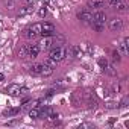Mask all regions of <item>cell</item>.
Returning a JSON list of instances; mask_svg holds the SVG:
<instances>
[{
    "label": "cell",
    "instance_id": "cell-24",
    "mask_svg": "<svg viewBox=\"0 0 129 129\" xmlns=\"http://www.w3.org/2000/svg\"><path fill=\"white\" fill-rule=\"evenodd\" d=\"M46 14H47V6L44 5V6H41V8H40V11H38V15L43 18V17H46Z\"/></svg>",
    "mask_w": 129,
    "mask_h": 129
},
{
    "label": "cell",
    "instance_id": "cell-1",
    "mask_svg": "<svg viewBox=\"0 0 129 129\" xmlns=\"http://www.w3.org/2000/svg\"><path fill=\"white\" fill-rule=\"evenodd\" d=\"M105 23H106V15H105V12H103L102 9L96 11V12L93 14V18H91V21H90L91 27H93L94 30H97V32H102V30H103V27H105Z\"/></svg>",
    "mask_w": 129,
    "mask_h": 129
},
{
    "label": "cell",
    "instance_id": "cell-30",
    "mask_svg": "<svg viewBox=\"0 0 129 129\" xmlns=\"http://www.w3.org/2000/svg\"><path fill=\"white\" fill-rule=\"evenodd\" d=\"M27 2H29V3H34V2H35V0H27Z\"/></svg>",
    "mask_w": 129,
    "mask_h": 129
},
{
    "label": "cell",
    "instance_id": "cell-29",
    "mask_svg": "<svg viewBox=\"0 0 129 129\" xmlns=\"http://www.w3.org/2000/svg\"><path fill=\"white\" fill-rule=\"evenodd\" d=\"M3 79H5V76H3V75H2V73H0V82H2V81H3Z\"/></svg>",
    "mask_w": 129,
    "mask_h": 129
},
{
    "label": "cell",
    "instance_id": "cell-11",
    "mask_svg": "<svg viewBox=\"0 0 129 129\" xmlns=\"http://www.w3.org/2000/svg\"><path fill=\"white\" fill-rule=\"evenodd\" d=\"M41 46V49H50L52 47V37H44V40H41V43H40Z\"/></svg>",
    "mask_w": 129,
    "mask_h": 129
},
{
    "label": "cell",
    "instance_id": "cell-17",
    "mask_svg": "<svg viewBox=\"0 0 129 129\" xmlns=\"http://www.w3.org/2000/svg\"><path fill=\"white\" fill-rule=\"evenodd\" d=\"M32 11H34V6H30V5H29V6H24V8L20 11V14H18V15H20V17H23V15H27V14H30Z\"/></svg>",
    "mask_w": 129,
    "mask_h": 129
},
{
    "label": "cell",
    "instance_id": "cell-12",
    "mask_svg": "<svg viewBox=\"0 0 129 129\" xmlns=\"http://www.w3.org/2000/svg\"><path fill=\"white\" fill-rule=\"evenodd\" d=\"M52 73H53V67H50V66H47V64H44V62H43L41 75H43V76H50Z\"/></svg>",
    "mask_w": 129,
    "mask_h": 129
},
{
    "label": "cell",
    "instance_id": "cell-3",
    "mask_svg": "<svg viewBox=\"0 0 129 129\" xmlns=\"http://www.w3.org/2000/svg\"><path fill=\"white\" fill-rule=\"evenodd\" d=\"M55 26L52 23H41V35L43 37H52L55 35Z\"/></svg>",
    "mask_w": 129,
    "mask_h": 129
},
{
    "label": "cell",
    "instance_id": "cell-15",
    "mask_svg": "<svg viewBox=\"0 0 129 129\" xmlns=\"http://www.w3.org/2000/svg\"><path fill=\"white\" fill-rule=\"evenodd\" d=\"M41 69H43V64H34L30 67V73L32 75H41Z\"/></svg>",
    "mask_w": 129,
    "mask_h": 129
},
{
    "label": "cell",
    "instance_id": "cell-22",
    "mask_svg": "<svg viewBox=\"0 0 129 129\" xmlns=\"http://www.w3.org/2000/svg\"><path fill=\"white\" fill-rule=\"evenodd\" d=\"M24 35H26V38H29V40H34V38H37V37H38V35H37L35 32H32L30 29L24 30Z\"/></svg>",
    "mask_w": 129,
    "mask_h": 129
},
{
    "label": "cell",
    "instance_id": "cell-10",
    "mask_svg": "<svg viewBox=\"0 0 129 129\" xmlns=\"http://www.w3.org/2000/svg\"><path fill=\"white\" fill-rule=\"evenodd\" d=\"M20 111H21V108H9V109L3 111V115L5 117H14L17 114H20Z\"/></svg>",
    "mask_w": 129,
    "mask_h": 129
},
{
    "label": "cell",
    "instance_id": "cell-2",
    "mask_svg": "<svg viewBox=\"0 0 129 129\" xmlns=\"http://www.w3.org/2000/svg\"><path fill=\"white\" fill-rule=\"evenodd\" d=\"M66 56H69V53H67V47H64V46H56L55 49L50 50V55H49V58L56 62L62 61Z\"/></svg>",
    "mask_w": 129,
    "mask_h": 129
},
{
    "label": "cell",
    "instance_id": "cell-18",
    "mask_svg": "<svg viewBox=\"0 0 129 129\" xmlns=\"http://www.w3.org/2000/svg\"><path fill=\"white\" fill-rule=\"evenodd\" d=\"M29 29H30L32 32H35L37 35H41V23H35V24H32Z\"/></svg>",
    "mask_w": 129,
    "mask_h": 129
},
{
    "label": "cell",
    "instance_id": "cell-21",
    "mask_svg": "<svg viewBox=\"0 0 129 129\" xmlns=\"http://www.w3.org/2000/svg\"><path fill=\"white\" fill-rule=\"evenodd\" d=\"M99 66H100V69H103V72H105L109 64H108V61H106L105 58H100V59H99Z\"/></svg>",
    "mask_w": 129,
    "mask_h": 129
},
{
    "label": "cell",
    "instance_id": "cell-9",
    "mask_svg": "<svg viewBox=\"0 0 129 129\" xmlns=\"http://www.w3.org/2000/svg\"><path fill=\"white\" fill-rule=\"evenodd\" d=\"M67 53L72 55V56H75V58H79L82 55V50H81L79 46H70V47H67Z\"/></svg>",
    "mask_w": 129,
    "mask_h": 129
},
{
    "label": "cell",
    "instance_id": "cell-23",
    "mask_svg": "<svg viewBox=\"0 0 129 129\" xmlns=\"http://www.w3.org/2000/svg\"><path fill=\"white\" fill-rule=\"evenodd\" d=\"M120 59H121V58H120V52H118V50H114V52H112V61H114V62H120Z\"/></svg>",
    "mask_w": 129,
    "mask_h": 129
},
{
    "label": "cell",
    "instance_id": "cell-19",
    "mask_svg": "<svg viewBox=\"0 0 129 129\" xmlns=\"http://www.w3.org/2000/svg\"><path fill=\"white\" fill-rule=\"evenodd\" d=\"M27 47H29V44H26V46H23L20 49V52H18V56L20 58H26L27 56Z\"/></svg>",
    "mask_w": 129,
    "mask_h": 129
},
{
    "label": "cell",
    "instance_id": "cell-28",
    "mask_svg": "<svg viewBox=\"0 0 129 129\" xmlns=\"http://www.w3.org/2000/svg\"><path fill=\"white\" fill-rule=\"evenodd\" d=\"M127 100H129V99H127V96H126V97H124V99L121 100V103H120V106H127Z\"/></svg>",
    "mask_w": 129,
    "mask_h": 129
},
{
    "label": "cell",
    "instance_id": "cell-14",
    "mask_svg": "<svg viewBox=\"0 0 129 129\" xmlns=\"http://www.w3.org/2000/svg\"><path fill=\"white\" fill-rule=\"evenodd\" d=\"M127 43H129V38L124 37V40H123V43L120 44V49H118L123 55H127Z\"/></svg>",
    "mask_w": 129,
    "mask_h": 129
},
{
    "label": "cell",
    "instance_id": "cell-5",
    "mask_svg": "<svg viewBox=\"0 0 129 129\" xmlns=\"http://www.w3.org/2000/svg\"><path fill=\"white\" fill-rule=\"evenodd\" d=\"M121 27H123V21H121L120 18H112V20H109V29H111L112 32H118V30H121Z\"/></svg>",
    "mask_w": 129,
    "mask_h": 129
},
{
    "label": "cell",
    "instance_id": "cell-7",
    "mask_svg": "<svg viewBox=\"0 0 129 129\" xmlns=\"http://www.w3.org/2000/svg\"><path fill=\"white\" fill-rule=\"evenodd\" d=\"M87 6H88V8H93V9H96V11H99V9H102V8L105 6V0H88V2H87Z\"/></svg>",
    "mask_w": 129,
    "mask_h": 129
},
{
    "label": "cell",
    "instance_id": "cell-6",
    "mask_svg": "<svg viewBox=\"0 0 129 129\" xmlns=\"http://www.w3.org/2000/svg\"><path fill=\"white\" fill-rule=\"evenodd\" d=\"M40 52H41L40 44H29V47H27V56L29 58H37Z\"/></svg>",
    "mask_w": 129,
    "mask_h": 129
},
{
    "label": "cell",
    "instance_id": "cell-26",
    "mask_svg": "<svg viewBox=\"0 0 129 129\" xmlns=\"http://www.w3.org/2000/svg\"><path fill=\"white\" fill-rule=\"evenodd\" d=\"M115 8H117L120 12H124V11H126V3H121V2H120V3H118Z\"/></svg>",
    "mask_w": 129,
    "mask_h": 129
},
{
    "label": "cell",
    "instance_id": "cell-16",
    "mask_svg": "<svg viewBox=\"0 0 129 129\" xmlns=\"http://www.w3.org/2000/svg\"><path fill=\"white\" fill-rule=\"evenodd\" d=\"M40 112H41V109L37 106V108H32L30 111H29V117H32V118H38L40 117Z\"/></svg>",
    "mask_w": 129,
    "mask_h": 129
},
{
    "label": "cell",
    "instance_id": "cell-4",
    "mask_svg": "<svg viewBox=\"0 0 129 129\" xmlns=\"http://www.w3.org/2000/svg\"><path fill=\"white\" fill-rule=\"evenodd\" d=\"M6 91H8V94L9 96H14V97H17V96H20L24 90L18 85V84H11V85H8V88H6Z\"/></svg>",
    "mask_w": 129,
    "mask_h": 129
},
{
    "label": "cell",
    "instance_id": "cell-13",
    "mask_svg": "<svg viewBox=\"0 0 129 129\" xmlns=\"http://www.w3.org/2000/svg\"><path fill=\"white\" fill-rule=\"evenodd\" d=\"M52 44H55V46H62V44H64V37H62V35H52Z\"/></svg>",
    "mask_w": 129,
    "mask_h": 129
},
{
    "label": "cell",
    "instance_id": "cell-27",
    "mask_svg": "<svg viewBox=\"0 0 129 129\" xmlns=\"http://www.w3.org/2000/svg\"><path fill=\"white\" fill-rule=\"evenodd\" d=\"M120 2H121V0H108V3H109L111 6H117Z\"/></svg>",
    "mask_w": 129,
    "mask_h": 129
},
{
    "label": "cell",
    "instance_id": "cell-25",
    "mask_svg": "<svg viewBox=\"0 0 129 129\" xmlns=\"http://www.w3.org/2000/svg\"><path fill=\"white\" fill-rule=\"evenodd\" d=\"M44 64H47V66H50V67H53V69L56 67V61H53V59H50V58H49V59H46V61H44Z\"/></svg>",
    "mask_w": 129,
    "mask_h": 129
},
{
    "label": "cell",
    "instance_id": "cell-8",
    "mask_svg": "<svg viewBox=\"0 0 129 129\" xmlns=\"http://www.w3.org/2000/svg\"><path fill=\"white\" fill-rule=\"evenodd\" d=\"M78 18H79L81 21H84V23H90V21H91V18H93V14H91L88 9H85V11L78 12Z\"/></svg>",
    "mask_w": 129,
    "mask_h": 129
},
{
    "label": "cell",
    "instance_id": "cell-20",
    "mask_svg": "<svg viewBox=\"0 0 129 129\" xmlns=\"http://www.w3.org/2000/svg\"><path fill=\"white\" fill-rule=\"evenodd\" d=\"M105 73H108V75H111V76H117V70L114 69V66H108L106 70H105Z\"/></svg>",
    "mask_w": 129,
    "mask_h": 129
}]
</instances>
